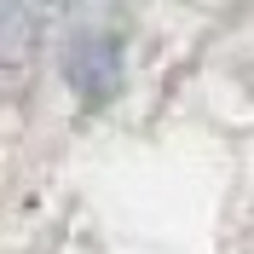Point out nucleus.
<instances>
[{"mask_svg":"<svg viewBox=\"0 0 254 254\" xmlns=\"http://www.w3.org/2000/svg\"><path fill=\"white\" fill-rule=\"evenodd\" d=\"M69 75H75V87L87 98H104L116 87V52H110V41H81L75 58H69Z\"/></svg>","mask_w":254,"mask_h":254,"instance_id":"1","label":"nucleus"}]
</instances>
